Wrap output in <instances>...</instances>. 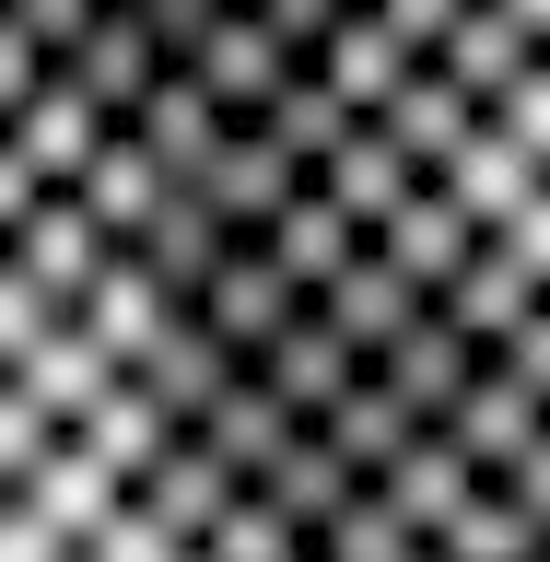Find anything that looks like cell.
<instances>
[{
    "instance_id": "1",
    "label": "cell",
    "mask_w": 550,
    "mask_h": 562,
    "mask_svg": "<svg viewBox=\"0 0 550 562\" xmlns=\"http://www.w3.org/2000/svg\"><path fill=\"white\" fill-rule=\"evenodd\" d=\"M0 562H340L235 457L0 305Z\"/></svg>"
}]
</instances>
